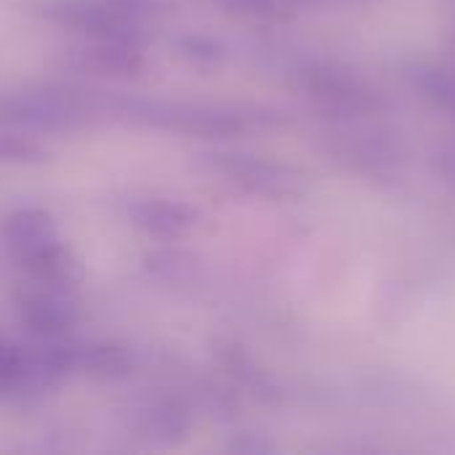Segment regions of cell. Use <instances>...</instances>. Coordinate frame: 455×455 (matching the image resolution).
Wrapping results in <instances>:
<instances>
[{
	"label": "cell",
	"instance_id": "obj_1",
	"mask_svg": "<svg viewBox=\"0 0 455 455\" xmlns=\"http://www.w3.org/2000/svg\"><path fill=\"white\" fill-rule=\"evenodd\" d=\"M99 115H112L128 123L165 128L189 136H235L248 128L251 117L237 107L224 104H200V101H168L147 96H112L93 93Z\"/></svg>",
	"mask_w": 455,
	"mask_h": 455
},
{
	"label": "cell",
	"instance_id": "obj_2",
	"mask_svg": "<svg viewBox=\"0 0 455 455\" xmlns=\"http://www.w3.org/2000/svg\"><path fill=\"white\" fill-rule=\"evenodd\" d=\"M3 240L11 261L24 272L27 283L72 288L75 261L59 237L56 221L37 205H19L5 216Z\"/></svg>",
	"mask_w": 455,
	"mask_h": 455
},
{
	"label": "cell",
	"instance_id": "obj_3",
	"mask_svg": "<svg viewBox=\"0 0 455 455\" xmlns=\"http://www.w3.org/2000/svg\"><path fill=\"white\" fill-rule=\"evenodd\" d=\"M291 80L296 91L331 120L333 117H376L387 107V99L368 77L331 59L299 61L291 72Z\"/></svg>",
	"mask_w": 455,
	"mask_h": 455
},
{
	"label": "cell",
	"instance_id": "obj_4",
	"mask_svg": "<svg viewBox=\"0 0 455 455\" xmlns=\"http://www.w3.org/2000/svg\"><path fill=\"white\" fill-rule=\"evenodd\" d=\"M3 125L27 133H69L83 128L96 109L91 91L64 85H29L8 91L0 104Z\"/></svg>",
	"mask_w": 455,
	"mask_h": 455
},
{
	"label": "cell",
	"instance_id": "obj_5",
	"mask_svg": "<svg viewBox=\"0 0 455 455\" xmlns=\"http://www.w3.org/2000/svg\"><path fill=\"white\" fill-rule=\"evenodd\" d=\"M373 117H333V125L320 133V147L341 165L365 176H389L408 160L405 141Z\"/></svg>",
	"mask_w": 455,
	"mask_h": 455
},
{
	"label": "cell",
	"instance_id": "obj_6",
	"mask_svg": "<svg viewBox=\"0 0 455 455\" xmlns=\"http://www.w3.org/2000/svg\"><path fill=\"white\" fill-rule=\"evenodd\" d=\"M208 171L224 176L248 195L267 200H299L307 192V179L299 168L253 152H208Z\"/></svg>",
	"mask_w": 455,
	"mask_h": 455
},
{
	"label": "cell",
	"instance_id": "obj_7",
	"mask_svg": "<svg viewBox=\"0 0 455 455\" xmlns=\"http://www.w3.org/2000/svg\"><path fill=\"white\" fill-rule=\"evenodd\" d=\"M64 379L45 341L21 344L3 341L0 352V392L8 403H35L45 397Z\"/></svg>",
	"mask_w": 455,
	"mask_h": 455
},
{
	"label": "cell",
	"instance_id": "obj_8",
	"mask_svg": "<svg viewBox=\"0 0 455 455\" xmlns=\"http://www.w3.org/2000/svg\"><path fill=\"white\" fill-rule=\"evenodd\" d=\"M37 11L45 21L83 32L88 40H141V24L123 16L107 0H43Z\"/></svg>",
	"mask_w": 455,
	"mask_h": 455
},
{
	"label": "cell",
	"instance_id": "obj_9",
	"mask_svg": "<svg viewBox=\"0 0 455 455\" xmlns=\"http://www.w3.org/2000/svg\"><path fill=\"white\" fill-rule=\"evenodd\" d=\"M16 317L37 341L69 339L77 325V307L69 288L27 283L16 296Z\"/></svg>",
	"mask_w": 455,
	"mask_h": 455
},
{
	"label": "cell",
	"instance_id": "obj_10",
	"mask_svg": "<svg viewBox=\"0 0 455 455\" xmlns=\"http://www.w3.org/2000/svg\"><path fill=\"white\" fill-rule=\"evenodd\" d=\"M195 400L181 392H147L131 403V424L147 443L179 445L192 429Z\"/></svg>",
	"mask_w": 455,
	"mask_h": 455
},
{
	"label": "cell",
	"instance_id": "obj_11",
	"mask_svg": "<svg viewBox=\"0 0 455 455\" xmlns=\"http://www.w3.org/2000/svg\"><path fill=\"white\" fill-rule=\"evenodd\" d=\"M56 365L61 368L64 376L80 373L88 379H125L133 365L136 357L131 349L120 347V344H107V341H69V339H59V341H45Z\"/></svg>",
	"mask_w": 455,
	"mask_h": 455
},
{
	"label": "cell",
	"instance_id": "obj_12",
	"mask_svg": "<svg viewBox=\"0 0 455 455\" xmlns=\"http://www.w3.org/2000/svg\"><path fill=\"white\" fill-rule=\"evenodd\" d=\"M120 211L125 221L136 227L139 232L152 235V237H165V240H173L197 224V211L171 197H155V195L128 197L123 200Z\"/></svg>",
	"mask_w": 455,
	"mask_h": 455
},
{
	"label": "cell",
	"instance_id": "obj_13",
	"mask_svg": "<svg viewBox=\"0 0 455 455\" xmlns=\"http://www.w3.org/2000/svg\"><path fill=\"white\" fill-rule=\"evenodd\" d=\"M75 67L88 69L96 75H112V77H125L136 75L144 64V56L139 51L136 40H88L83 48L75 51Z\"/></svg>",
	"mask_w": 455,
	"mask_h": 455
},
{
	"label": "cell",
	"instance_id": "obj_14",
	"mask_svg": "<svg viewBox=\"0 0 455 455\" xmlns=\"http://www.w3.org/2000/svg\"><path fill=\"white\" fill-rule=\"evenodd\" d=\"M0 152H3V160H8V163H35V160L43 157V149L35 144V139L27 136V131H19V128H5L3 131Z\"/></svg>",
	"mask_w": 455,
	"mask_h": 455
},
{
	"label": "cell",
	"instance_id": "obj_15",
	"mask_svg": "<svg viewBox=\"0 0 455 455\" xmlns=\"http://www.w3.org/2000/svg\"><path fill=\"white\" fill-rule=\"evenodd\" d=\"M176 48L181 56H187L195 64H219L224 56V45L208 35H184L179 37Z\"/></svg>",
	"mask_w": 455,
	"mask_h": 455
},
{
	"label": "cell",
	"instance_id": "obj_16",
	"mask_svg": "<svg viewBox=\"0 0 455 455\" xmlns=\"http://www.w3.org/2000/svg\"><path fill=\"white\" fill-rule=\"evenodd\" d=\"M112 8H117L123 16L144 24V21H152L157 16H163L168 11V0H107Z\"/></svg>",
	"mask_w": 455,
	"mask_h": 455
},
{
	"label": "cell",
	"instance_id": "obj_17",
	"mask_svg": "<svg viewBox=\"0 0 455 455\" xmlns=\"http://www.w3.org/2000/svg\"><path fill=\"white\" fill-rule=\"evenodd\" d=\"M432 171L435 176L455 192V141H445L432 152Z\"/></svg>",
	"mask_w": 455,
	"mask_h": 455
},
{
	"label": "cell",
	"instance_id": "obj_18",
	"mask_svg": "<svg viewBox=\"0 0 455 455\" xmlns=\"http://www.w3.org/2000/svg\"><path fill=\"white\" fill-rule=\"evenodd\" d=\"M448 45H451V59H453V67H455V27L451 29V35H448Z\"/></svg>",
	"mask_w": 455,
	"mask_h": 455
},
{
	"label": "cell",
	"instance_id": "obj_19",
	"mask_svg": "<svg viewBox=\"0 0 455 455\" xmlns=\"http://www.w3.org/2000/svg\"><path fill=\"white\" fill-rule=\"evenodd\" d=\"M293 3H296V5H301V3H309V0H293Z\"/></svg>",
	"mask_w": 455,
	"mask_h": 455
}]
</instances>
